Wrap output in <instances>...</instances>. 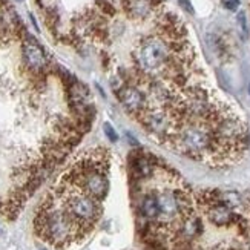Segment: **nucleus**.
<instances>
[{"label": "nucleus", "instance_id": "f8f14e48", "mask_svg": "<svg viewBox=\"0 0 250 250\" xmlns=\"http://www.w3.org/2000/svg\"><path fill=\"white\" fill-rule=\"evenodd\" d=\"M204 230L203 221L198 216H188V218L181 220L180 227H178V235L181 236V240L184 241H193L195 238H198Z\"/></svg>", "mask_w": 250, "mask_h": 250}, {"label": "nucleus", "instance_id": "0eeeda50", "mask_svg": "<svg viewBox=\"0 0 250 250\" xmlns=\"http://www.w3.org/2000/svg\"><path fill=\"white\" fill-rule=\"evenodd\" d=\"M158 158L143 150H134L129 154V170L134 181L149 180L155 173Z\"/></svg>", "mask_w": 250, "mask_h": 250}, {"label": "nucleus", "instance_id": "f257e3e1", "mask_svg": "<svg viewBox=\"0 0 250 250\" xmlns=\"http://www.w3.org/2000/svg\"><path fill=\"white\" fill-rule=\"evenodd\" d=\"M34 227L40 238L59 249L68 247L88 235L51 193L37 212Z\"/></svg>", "mask_w": 250, "mask_h": 250}, {"label": "nucleus", "instance_id": "1a4fd4ad", "mask_svg": "<svg viewBox=\"0 0 250 250\" xmlns=\"http://www.w3.org/2000/svg\"><path fill=\"white\" fill-rule=\"evenodd\" d=\"M161 0H123V9L127 17L134 20H145L155 13Z\"/></svg>", "mask_w": 250, "mask_h": 250}, {"label": "nucleus", "instance_id": "6e6552de", "mask_svg": "<svg viewBox=\"0 0 250 250\" xmlns=\"http://www.w3.org/2000/svg\"><path fill=\"white\" fill-rule=\"evenodd\" d=\"M157 198H158V204H160V218L157 223L170 226L172 221H175L177 218H181L175 189L173 190L165 189L161 192H157Z\"/></svg>", "mask_w": 250, "mask_h": 250}, {"label": "nucleus", "instance_id": "f3484780", "mask_svg": "<svg viewBox=\"0 0 250 250\" xmlns=\"http://www.w3.org/2000/svg\"><path fill=\"white\" fill-rule=\"evenodd\" d=\"M178 5L184 9V11H188L189 14H193L195 11H193V6H192V3L189 2V0H178Z\"/></svg>", "mask_w": 250, "mask_h": 250}, {"label": "nucleus", "instance_id": "a211bd4d", "mask_svg": "<svg viewBox=\"0 0 250 250\" xmlns=\"http://www.w3.org/2000/svg\"><path fill=\"white\" fill-rule=\"evenodd\" d=\"M213 250H240L238 247H233V246H218V247H215Z\"/></svg>", "mask_w": 250, "mask_h": 250}, {"label": "nucleus", "instance_id": "ddd939ff", "mask_svg": "<svg viewBox=\"0 0 250 250\" xmlns=\"http://www.w3.org/2000/svg\"><path fill=\"white\" fill-rule=\"evenodd\" d=\"M221 201L226 204V206H229L230 209H236V208H240V206L243 204V198H241V195L240 193H236V192H224L221 193Z\"/></svg>", "mask_w": 250, "mask_h": 250}, {"label": "nucleus", "instance_id": "2eb2a0df", "mask_svg": "<svg viewBox=\"0 0 250 250\" xmlns=\"http://www.w3.org/2000/svg\"><path fill=\"white\" fill-rule=\"evenodd\" d=\"M103 129H104V135L109 138V141H112V143H115V141L118 140V135L115 132V129L109 125V123H104L103 125Z\"/></svg>", "mask_w": 250, "mask_h": 250}, {"label": "nucleus", "instance_id": "20e7f679", "mask_svg": "<svg viewBox=\"0 0 250 250\" xmlns=\"http://www.w3.org/2000/svg\"><path fill=\"white\" fill-rule=\"evenodd\" d=\"M146 132L157 138L160 143H170V138L175 132L177 122L173 120L167 109L161 106L150 104L147 109L138 117Z\"/></svg>", "mask_w": 250, "mask_h": 250}, {"label": "nucleus", "instance_id": "39448f33", "mask_svg": "<svg viewBox=\"0 0 250 250\" xmlns=\"http://www.w3.org/2000/svg\"><path fill=\"white\" fill-rule=\"evenodd\" d=\"M21 60H23L25 69L36 77H42L49 66L45 49L34 37L28 34H23V39H21Z\"/></svg>", "mask_w": 250, "mask_h": 250}, {"label": "nucleus", "instance_id": "423d86ee", "mask_svg": "<svg viewBox=\"0 0 250 250\" xmlns=\"http://www.w3.org/2000/svg\"><path fill=\"white\" fill-rule=\"evenodd\" d=\"M118 100H120L125 111L134 117H140L147 107L150 106L147 95L140 89V86L130 84V83H123L120 88L115 91Z\"/></svg>", "mask_w": 250, "mask_h": 250}, {"label": "nucleus", "instance_id": "9b49d317", "mask_svg": "<svg viewBox=\"0 0 250 250\" xmlns=\"http://www.w3.org/2000/svg\"><path fill=\"white\" fill-rule=\"evenodd\" d=\"M140 216L149 221H158L160 218V204L157 198V192H147L140 200Z\"/></svg>", "mask_w": 250, "mask_h": 250}, {"label": "nucleus", "instance_id": "f03ea898", "mask_svg": "<svg viewBox=\"0 0 250 250\" xmlns=\"http://www.w3.org/2000/svg\"><path fill=\"white\" fill-rule=\"evenodd\" d=\"M132 59L137 72L149 82L165 77L172 63L173 51L170 43L161 36H146L137 43Z\"/></svg>", "mask_w": 250, "mask_h": 250}, {"label": "nucleus", "instance_id": "aec40b11", "mask_svg": "<svg viewBox=\"0 0 250 250\" xmlns=\"http://www.w3.org/2000/svg\"><path fill=\"white\" fill-rule=\"evenodd\" d=\"M249 94H250V84H249Z\"/></svg>", "mask_w": 250, "mask_h": 250}, {"label": "nucleus", "instance_id": "4468645a", "mask_svg": "<svg viewBox=\"0 0 250 250\" xmlns=\"http://www.w3.org/2000/svg\"><path fill=\"white\" fill-rule=\"evenodd\" d=\"M236 21H238V28H240V34L243 36V39L247 37V19H246V13L241 11L236 16Z\"/></svg>", "mask_w": 250, "mask_h": 250}, {"label": "nucleus", "instance_id": "6ab92c4d", "mask_svg": "<svg viewBox=\"0 0 250 250\" xmlns=\"http://www.w3.org/2000/svg\"><path fill=\"white\" fill-rule=\"evenodd\" d=\"M249 147H250V132H249Z\"/></svg>", "mask_w": 250, "mask_h": 250}, {"label": "nucleus", "instance_id": "dca6fc26", "mask_svg": "<svg viewBox=\"0 0 250 250\" xmlns=\"http://www.w3.org/2000/svg\"><path fill=\"white\" fill-rule=\"evenodd\" d=\"M223 6L229 11H236L238 6H240V0H221Z\"/></svg>", "mask_w": 250, "mask_h": 250}, {"label": "nucleus", "instance_id": "7ed1b4c3", "mask_svg": "<svg viewBox=\"0 0 250 250\" xmlns=\"http://www.w3.org/2000/svg\"><path fill=\"white\" fill-rule=\"evenodd\" d=\"M169 145L184 157L210 160L216 149V138L210 125L203 122H184L175 127Z\"/></svg>", "mask_w": 250, "mask_h": 250}, {"label": "nucleus", "instance_id": "9d476101", "mask_svg": "<svg viewBox=\"0 0 250 250\" xmlns=\"http://www.w3.org/2000/svg\"><path fill=\"white\" fill-rule=\"evenodd\" d=\"M206 213H208L209 221L218 227H227V226L236 224L238 218H240V215H236L235 210L230 209L229 206H226L223 201L213 204L212 208L206 210Z\"/></svg>", "mask_w": 250, "mask_h": 250}]
</instances>
